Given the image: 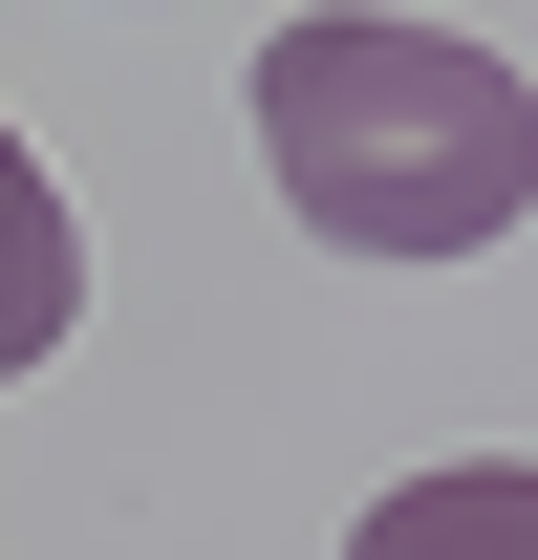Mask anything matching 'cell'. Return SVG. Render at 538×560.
Masks as SVG:
<instances>
[{"mask_svg": "<svg viewBox=\"0 0 538 560\" xmlns=\"http://www.w3.org/2000/svg\"><path fill=\"white\" fill-rule=\"evenodd\" d=\"M66 324H86V215H66V173H44V151L0 130V388L66 346Z\"/></svg>", "mask_w": 538, "mask_h": 560, "instance_id": "cell-2", "label": "cell"}, {"mask_svg": "<svg viewBox=\"0 0 538 560\" xmlns=\"http://www.w3.org/2000/svg\"><path fill=\"white\" fill-rule=\"evenodd\" d=\"M259 151L302 195V237H344V259H473L538 215V86L453 22H280Z\"/></svg>", "mask_w": 538, "mask_h": 560, "instance_id": "cell-1", "label": "cell"}, {"mask_svg": "<svg viewBox=\"0 0 538 560\" xmlns=\"http://www.w3.org/2000/svg\"><path fill=\"white\" fill-rule=\"evenodd\" d=\"M344 560H538V453H453V475L366 495V539Z\"/></svg>", "mask_w": 538, "mask_h": 560, "instance_id": "cell-3", "label": "cell"}]
</instances>
